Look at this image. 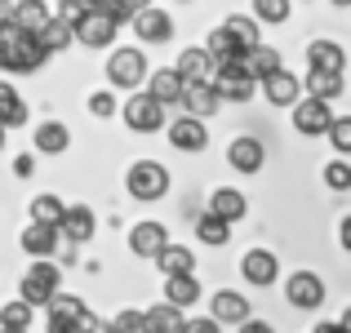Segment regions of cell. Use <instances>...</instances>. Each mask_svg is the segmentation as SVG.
Listing matches in <instances>:
<instances>
[{
	"mask_svg": "<svg viewBox=\"0 0 351 333\" xmlns=\"http://www.w3.org/2000/svg\"><path fill=\"white\" fill-rule=\"evenodd\" d=\"M67 147H71V129L62 125V120H40V125H36V151L62 156Z\"/></svg>",
	"mask_w": 351,
	"mask_h": 333,
	"instance_id": "d4e9b609",
	"label": "cell"
},
{
	"mask_svg": "<svg viewBox=\"0 0 351 333\" xmlns=\"http://www.w3.org/2000/svg\"><path fill=\"white\" fill-rule=\"evenodd\" d=\"M182 329V311L169 307V302H156V307L143 311V333H178Z\"/></svg>",
	"mask_w": 351,
	"mask_h": 333,
	"instance_id": "f1b7e54d",
	"label": "cell"
},
{
	"mask_svg": "<svg viewBox=\"0 0 351 333\" xmlns=\"http://www.w3.org/2000/svg\"><path fill=\"white\" fill-rule=\"evenodd\" d=\"M196 236H200V245H214V249H223L227 240H232V222H223V218L205 214V218L196 222Z\"/></svg>",
	"mask_w": 351,
	"mask_h": 333,
	"instance_id": "836d02e7",
	"label": "cell"
},
{
	"mask_svg": "<svg viewBox=\"0 0 351 333\" xmlns=\"http://www.w3.org/2000/svg\"><path fill=\"white\" fill-rule=\"evenodd\" d=\"M165 222H138L134 231H129V249H134L138 258H156L165 249Z\"/></svg>",
	"mask_w": 351,
	"mask_h": 333,
	"instance_id": "ffe728a7",
	"label": "cell"
},
{
	"mask_svg": "<svg viewBox=\"0 0 351 333\" xmlns=\"http://www.w3.org/2000/svg\"><path fill=\"white\" fill-rule=\"evenodd\" d=\"M214 320L218 325H240V320H249V298L245 293H232V289H218L214 293Z\"/></svg>",
	"mask_w": 351,
	"mask_h": 333,
	"instance_id": "484cf974",
	"label": "cell"
},
{
	"mask_svg": "<svg viewBox=\"0 0 351 333\" xmlns=\"http://www.w3.org/2000/svg\"><path fill=\"white\" fill-rule=\"evenodd\" d=\"M165 302L169 307H178V311H187V307H196L200 302V284H196V275H165Z\"/></svg>",
	"mask_w": 351,
	"mask_h": 333,
	"instance_id": "cb8c5ba5",
	"label": "cell"
},
{
	"mask_svg": "<svg viewBox=\"0 0 351 333\" xmlns=\"http://www.w3.org/2000/svg\"><path fill=\"white\" fill-rule=\"evenodd\" d=\"M240 333H276V329L267 325V320H254V316H249V320H240Z\"/></svg>",
	"mask_w": 351,
	"mask_h": 333,
	"instance_id": "7dc6e473",
	"label": "cell"
},
{
	"mask_svg": "<svg viewBox=\"0 0 351 333\" xmlns=\"http://www.w3.org/2000/svg\"><path fill=\"white\" fill-rule=\"evenodd\" d=\"M334 5H338V9H347V5H351V0H334Z\"/></svg>",
	"mask_w": 351,
	"mask_h": 333,
	"instance_id": "db71d44e",
	"label": "cell"
},
{
	"mask_svg": "<svg viewBox=\"0 0 351 333\" xmlns=\"http://www.w3.org/2000/svg\"><path fill=\"white\" fill-rule=\"evenodd\" d=\"M147 53L143 49H112V58H107V80H112L116 89H143V80H147Z\"/></svg>",
	"mask_w": 351,
	"mask_h": 333,
	"instance_id": "277c9868",
	"label": "cell"
},
{
	"mask_svg": "<svg viewBox=\"0 0 351 333\" xmlns=\"http://www.w3.org/2000/svg\"><path fill=\"white\" fill-rule=\"evenodd\" d=\"M89 111H94L98 120H107V116H116V98L107 94V89H98L94 98H89Z\"/></svg>",
	"mask_w": 351,
	"mask_h": 333,
	"instance_id": "ee69618b",
	"label": "cell"
},
{
	"mask_svg": "<svg viewBox=\"0 0 351 333\" xmlns=\"http://www.w3.org/2000/svg\"><path fill=\"white\" fill-rule=\"evenodd\" d=\"M116 32L120 27L112 23V18L94 14V9H85V14L71 23V36H76L80 45H89V49H103V45H116Z\"/></svg>",
	"mask_w": 351,
	"mask_h": 333,
	"instance_id": "ba28073f",
	"label": "cell"
},
{
	"mask_svg": "<svg viewBox=\"0 0 351 333\" xmlns=\"http://www.w3.org/2000/svg\"><path fill=\"white\" fill-rule=\"evenodd\" d=\"M107 333H143V311H120L107 325Z\"/></svg>",
	"mask_w": 351,
	"mask_h": 333,
	"instance_id": "b9f144b4",
	"label": "cell"
},
{
	"mask_svg": "<svg viewBox=\"0 0 351 333\" xmlns=\"http://www.w3.org/2000/svg\"><path fill=\"white\" fill-rule=\"evenodd\" d=\"M165 134H169L173 151H187V156L205 151V143H209V129H205V120H196V116H178L173 125H165Z\"/></svg>",
	"mask_w": 351,
	"mask_h": 333,
	"instance_id": "8fae6325",
	"label": "cell"
},
{
	"mask_svg": "<svg viewBox=\"0 0 351 333\" xmlns=\"http://www.w3.org/2000/svg\"><path fill=\"white\" fill-rule=\"evenodd\" d=\"M240 62H245V71H249L254 80H263V76H271V71H280V67H285V62H280V53H276L271 45H263V40H258V45H249V49L240 53Z\"/></svg>",
	"mask_w": 351,
	"mask_h": 333,
	"instance_id": "603a6c76",
	"label": "cell"
},
{
	"mask_svg": "<svg viewBox=\"0 0 351 333\" xmlns=\"http://www.w3.org/2000/svg\"><path fill=\"white\" fill-rule=\"evenodd\" d=\"M173 71L182 76V85H191V80H209V76H214V58L205 53V45H191V49L178 53Z\"/></svg>",
	"mask_w": 351,
	"mask_h": 333,
	"instance_id": "d6986e66",
	"label": "cell"
},
{
	"mask_svg": "<svg viewBox=\"0 0 351 333\" xmlns=\"http://www.w3.org/2000/svg\"><path fill=\"white\" fill-rule=\"evenodd\" d=\"M227 160H232L236 173H258V169H263V160H267V151H263L258 138H236L232 151H227Z\"/></svg>",
	"mask_w": 351,
	"mask_h": 333,
	"instance_id": "7402d4cb",
	"label": "cell"
},
{
	"mask_svg": "<svg viewBox=\"0 0 351 333\" xmlns=\"http://www.w3.org/2000/svg\"><path fill=\"white\" fill-rule=\"evenodd\" d=\"M178 103L187 107V116L205 120V116H214V111H218V94H214V85H209V80H191V85H182V98H178Z\"/></svg>",
	"mask_w": 351,
	"mask_h": 333,
	"instance_id": "ac0fdd59",
	"label": "cell"
},
{
	"mask_svg": "<svg viewBox=\"0 0 351 333\" xmlns=\"http://www.w3.org/2000/svg\"><path fill=\"white\" fill-rule=\"evenodd\" d=\"M143 85H147V94H152V98H156L160 107H173V103L182 98V76H178L173 67L147 71V80H143Z\"/></svg>",
	"mask_w": 351,
	"mask_h": 333,
	"instance_id": "2e32d148",
	"label": "cell"
},
{
	"mask_svg": "<svg viewBox=\"0 0 351 333\" xmlns=\"http://www.w3.org/2000/svg\"><path fill=\"white\" fill-rule=\"evenodd\" d=\"M293 0H254V23H285Z\"/></svg>",
	"mask_w": 351,
	"mask_h": 333,
	"instance_id": "74e56055",
	"label": "cell"
},
{
	"mask_svg": "<svg viewBox=\"0 0 351 333\" xmlns=\"http://www.w3.org/2000/svg\"><path fill=\"white\" fill-rule=\"evenodd\" d=\"M58 227H49V222H27L23 227V249L32 258H53L58 254Z\"/></svg>",
	"mask_w": 351,
	"mask_h": 333,
	"instance_id": "e0dca14e",
	"label": "cell"
},
{
	"mask_svg": "<svg viewBox=\"0 0 351 333\" xmlns=\"http://www.w3.org/2000/svg\"><path fill=\"white\" fill-rule=\"evenodd\" d=\"M0 71H18V53H14V36H9V27L0 32Z\"/></svg>",
	"mask_w": 351,
	"mask_h": 333,
	"instance_id": "7bdbcfd3",
	"label": "cell"
},
{
	"mask_svg": "<svg viewBox=\"0 0 351 333\" xmlns=\"http://www.w3.org/2000/svg\"><path fill=\"white\" fill-rule=\"evenodd\" d=\"M209 85H214L218 103H249V98L258 94V80L245 71V62H240V58L214 62V76H209Z\"/></svg>",
	"mask_w": 351,
	"mask_h": 333,
	"instance_id": "6da1fadb",
	"label": "cell"
},
{
	"mask_svg": "<svg viewBox=\"0 0 351 333\" xmlns=\"http://www.w3.org/2000/svg\"><path fill=\"white\" fill-rule=\"evenodd\" d=\"M125 187H129L134 200H160L165 191H169V169H165L160 160H138V164H129Z\"/></svg>",
	"mask_w": 351,
	"mask_h": 333,
	"instance_id": "7a4b0ae2",
	"label": "cell"
},
{
	"mask_svg": "<svg viewBox=\"0 0 351 333\" xmlns=\"http://www.w3.org/2000/svg\"><path fill=\"white\" fill-rule=\"evenodd\" d=\"M165 111H169V107H160V103H156V98L143 89V94H134V98L125 103V125L134 129V134H160V129L169 125V116H165Z\"/></svg>",
	"mask_w": 351,
	"mask_h": 333,
	"instance_id": "5b68a950",
	"label": "cell"
},
{
	"mask_svg": "<svg viewBox=\"0 0 351 333\" xmlns=\"http://www.w3.org/2000/svg\"><path fill=\"white\" fill-rule=\"evenodd\" d=\"M49 18H53V14H49V5H45V0H18L9 27H18V32H40Z\"/></svg>",
	"mask_w": 351,
	"mask_h": 333,
	"instance_id": "83f0119b",
	"label": "cell"
},
{
	"mask_svg": "<svg viewBox=\"0 0 351 333\" xmlns=\"http://www.w3.org/2000/svg\"><path fill=\"white\" fill-rule=\"evenodd\" d=\"M316 333H351L343 320H325V325H316Z\"/></svg>",
	"mask_w": 351,
	"mask_h": 333,
	"instance_id": "681fc988",
	"label": "cell"
},
{
	"mask_svg": "<svg viewBox=\"0 0 351 333\" xmlns=\"http://www.w3.org/2000/svg\"><path fill=\"white\" fill-rule=\"evenodd\" d=\"M156 267H160L165 275H187L191 267H196V258H191V249H182V245H169V240H165V249L156 254Z\"/></svg>",
	"mask_w": 351,
	"mask_h": 333,
	"instance_id": "4dcf8cb0",
	"label": "cell"
},
{
	"mask_svg": "<svg viewBox=\"0 0 351 333\" xmlns=\"http://www.w3.org/2000/svg\"><path fill=\"white\" fill-rule=\"evenodd\" d=\"M209 214H214V218H223V222H240V218L249 214L245 191H236V187H218L214 196H209Z\"/></svg>",
	"mask_w": 351,
	"mask_h": 333,
	"instance_id": "44dd1931",
	"label": "cell"
},
{
	"mask_svg": "<svg viewBox=\"0 0 351 333\" xmlns=\"http://www.w3.org/2000/svg\"><path fill=\"white\" fill-rule=\"evenodd\" d=\"M329 120H334V107L325 103V98H298L293 103V129H298L302 138H320L329 129Z\"/></svg>",
	"mask_w": 351,
	"mask_h": 333,
	"instance_id": "8992f818",
	"label": "cell"
},
{
	"mask_svg": "<svg viewBox=\"0 0 351 333\" xmlns=\"http://www.w3.org/2000/svg\"><path fill=\"white\" fill-rule=\"evenodd\" d=\"M0 333H27V329H0Z\"/></svg>",
	"mask_w": 351,
	"mask_h": 333,
	"instance_id": "11a10c76",
	"label": "cell"
},
{
	"mask_svg": "<svg viewBox=\"0 0 351 333\" xmlns=\"http://www.w3.org/2000/svg\"><path fill=\"white\" fill-rule=\"evenodd\" d=\"M205 53H209L214 62H227V58H240L245 49L236 45V36L227 32V27H218V32H209V40H205Z\"/></svg>",
	"mask_w": 351,
	"mask_h": 333,
	"instance_id": "d6a6232c",
	"label": "cell"
},
{
	"mask_svg": "<svg viewBox=\"0 0 351 333\" xmlns=\"http://www.w3.org/2000/svg\"><path fill=\"white\" fill-rule=\"evenodd\" d=\"M5 134H9V129H5V125H0V151H5Z\"/></svg>",
	"mask_w": 351,
	"mask_h": 333,
	"instance_id": "f5cc1de1",
	"label": "cell"
},
{
	"mask_svg": "<svg viewBox=\"0 0 351 333\" xmlns=\"http://www.w3.org/2000/svg\"><path fill=\"white\" fill-rule=\"evenodd\" d=\"M94 231H98V218L89 205H62L58 236H67L71 245H85V240H94Z\"/></svg>",
	"mask_w": 351,
	"mask_h": 333,
	"instance_id": "4fadbf2b",
	"label": "cell"
},
{
	"mask_svg": "<svg viewBox=\"0 0 351 333\" xmlns=\"http://www.w3.org/2000/svg\"><path fill=\"white\" fill-rule=\"evenodd\" d=\"M223 27L236 36V45H240V49H249V45H258V40H263V36H258V23H254V18H245V14H232Z\"/></svg>",
	"mask_w": 351,
	"mask_h": 333,
	"instance_id": "d590c367",
	"label": "cell"
},
{
	"mask_svg": "<svg viewBox=\"0 0 351 333\" xmlns=\"http://www.w3.org/2000/svg\"><path fill=\"white\" fill-rule=\"evenodd\" d=\"M58 284H62V275H58V267L49 262V258H36L32 267H27V275H23V302L27 307H45V302L58 293Z\"/></svg>",
	"mask_w": 351,
	"mask_h": 333,
	"instance_id": "3957f363",
	"label": "cell"
},
{
	"mask_svg": "<svg viewBox=\"0 0 351 333\" xmlns=\"http://www.w3.org/2000/svg\"><path fill=\"white\" fill-rule=\"evenodd\" d=\"M45 307H49V320H45L49 333H76L80 316H85V302H80L76 293H53Z\"/></svg>",
	"mask_w": 351,
	"mask_h": 333,
	"instance_id": "30bf717a",
	"label": "cell"
},
{
	"mask_svg": "<svg viewBox=\"0 0 351 333\" xmlns=\"http://www.w3.org/2000/svg\"><path fill=\"white\" fill-rule=\"evenodd\" d=\"M80 14H85V9H80V0H58V14H53V18H62V23H76Z\"/></svg>",
	"mask_w": 351,
	"mask_h": 333,
	"instance_id": "bcb514c9",
	"label": "cell"
},
{
	"mask_svg": "<svg viewBox=\"0 0 351 333\" xmlns=\"http://www.w3.org/2000/svg\"><path fill=\"white\" fill-rule=\"evenodd\" d=\"M178 333H223V325H218L214 316H205V320H182Z\"/></svg>",
	"mask_w": 351,
	"mask_h": 333,
	"instance_id": "f6af8a7d",
	"label": "cell"
},
{
	"mask_svg": "<svg viewBox=\"0 0 351 333\" xmlns=\"http://www.w3.org/2000/svg\"><path fill=\"white\" fill-rule=\"evenodd\" d=\"M0 125H5V129L27 125V103L14 94V85H9V80H0Z\"/></svg>",
	"mask_w": 351,
	"mask_h": 333,
	"instance_id": "1f68e13d",
	"label": "cell"
},
{
	"mask_svg": "<svg viewBox=\"0 0 351 333\" xmlns=\"http://www.w3.org/2000/svg\"><path fill=\"white\" fill-rule=\"evenodd\" d=\"M32 311L36 307H27L23 298L5 302V307H0V329H32Z\"/></svg>",
	"mask_w": 351,
	"mask_h": 333,
	"instance_id": "8d00e7d4",
	"label": "cell"
},
{
	"mask_svg": "<svg viewBox=\"0 0 351 333\" xmlns=\"http://www.w3.org/2000/svg\"><path fill=\"white\" fill-rule=\"evenodd\" d=\"M240 275H245L249 284H258V289H267V284H276V275H280V258H276L271 249H249V254L240 258Z\"/></svg>",
	"mask_w": 351,
	"mask_h": 333,
	"instance_id": "7c38bea8",
	"label": "cell"
},
{
	"mask_svg": "<svg viewBox=\"0 0 351 333\" xmlns=\"http://www.w3.org/2000/svg\"><path fill=\"white\" fill-rule=\"evenodd\" d=\"M307 67H316V71H343L347 67L343 45H334V40H311L307 45Z\"/></svg>",
	"mask_w": 351,
	"mask_h": 333,
	"instance_id": "4316f807",
	"label": "cell"
},
{
	"mask_svg": "<svg viewBox=\"0 0 351 333\" xmlns=\"http://www.w3.org/2000/svg\"><path fill=\"white\" fill-rule=\"evenodd\" d=\"M36 36H40V45H45L49 53H53V49H67V45L76 40V36H71V23H62V18H49V23H45Z\"/></svg>",
	"mask_w": 351,
	"mask_h": 333,
	"instance_id": "e575fe53",
	"label": "cell"
},
{
	"mask_svg": "<svg viewBox=\"0 0 351 333\" xmlns=\"http://www.w3.org/2000/svg\"><path fill=\"white\" fill-rule=\"evenodd\" d=\"M258 89L267 94V103H271V107H293L302 98V80L293 76V71H285V67L271 71V76H263V80H258Z\"/></svg>",
	"mask_w": 351,
	"mask_h": 333,
	"instance_id": "5bb4252c",
	"label": "cell"
},
{
	"mask_svg": "<svg viewBox=\"0 0 351 333\" xmlns=\"http://www.w3.org/2000/svg\"><path fill=\"white\" fill-rule=\"evenodd\" d=\"M285 298L298 311H316L320 302H325V280H320L316 271H293L289 280H285Z\"/></svg>",
	"mask_w": 351,
	"mask_h": 333,
	"instance_id": "52a82bcc",
	"label": "cell"
},
{
	"mask_svg": "<svg viewBox=\"0 0 351 333\" xmlns=\"http://www.w3.org/2000/svg\"><path fill=\"white\" fill-rule=\"evenodd\" d=\"M14 173H18V178H32V173H36V160H32V156H18V160H14Z\"/></svg>",
	"mask_w": 351,
	"mask_h": 333,
	"instance_id": "c3c4849f",
	"label": "cell"
},
{
	"mask_svg": "<svg viewBox=\"0 0 351 333\" xmlns=\"http://www.w3.org/2000/svg\"><path fill=\"white\" fill-rule=\"evenodd\" d=\"M325 134H329V143H334V151H338V156H347V151H351V116H334Z\"/></svg>",
	"mask_w": 351,
	"mask_h": 333,
	"instance_id": "ab89813d",
	"label": "cell"
},
{
	"mask_svg": "<svg viewBox=\"0 0 351 333\" xmlns=\"http://www.w3.org/2000/svg\"><path fill=\"white\" fill-rule=\"evenodd\" d=\"M325 187L329 191H347L351 187V164L347 160H329L325 164Z\"/></svg>",
	"mask_w": 351,
	"mask_h": 333,
	"instance_id": "60d3db41",
	"label": "cell"
},
{
	"mask_svg": "<svg viewBox=\"0 0 351 333\" xmlns=\"http://www.w3.org/2000/svg\"><path fill=\"white\" fill-rule=\"evenodd\" d=\"M120 5H125L129 14H134V9H147V5H152V0H120Z\"/></svg>",
	"mask_w": 351,
	"mask_h": 333,
	"instance_id": "816d5d0a",
	"label": "cell"
},
{
	"mask_svg": "<svg viewBox=\"0 0 351 333\" xmlns=\"http://www.w3.org/2000/svg\"><path fill=\"white\" fill-rule=\"evenodd\" d=\"M302 94L311 98H325V103H334L338 94H343V71H307V80H302Z\"/></svg>",
	"mask_w": 351,
	"mask_h": 333,
	"instance_id": "f546056e",
	"label": "cell"
},
{
	"mask_svg": "<svg viewBox=\"0 0 351 333\" xmlns=\"http://www.w3.org/2000/svg\"><path fill=\"white\" fill-rule=\"evenodd\" d=\"M9 36H14L18 71H40V67H45V58H49V49L40 45V36H36V32H18V27H9Z\"/></svg>",
	"mask_w": 351,
	"mask_h": 333,
	"instance_id": "9a60e30c",
	"label": "cell"
},
{
	"mask_svg": "<svg viewBox=\"0 0 351 333\" xmlns=\"http://www.w3.org/2000/svg\"><path fill=\"white\" fill-rule=\"evenodd\" d=\"M62 218V200L58 196H36L32 200V222H49V227H58Z\"/></svg>",
	"mask_w": 351,
	"mask_h": 333,
	"instance_id": "f35d334b",
	"label": "cell"
},
{
	"mask_svg": "<svg viewBox=\"0 0 351 333\" xmlns=\"http://www.w3.org/2000/svg\"><path fill=\"white\" fill-rule=\"evenodd\" d=\"M9 18H14V0H0V32L9 27Z\"/></svg>",
	"mask_w": 351,
	"mask_h": 333,
	"instance_id": "f907efd6",
	"label": "cell"
},
{
	"mask_svg": "<svg viewBox=\"0 0 351 333\" xmlns=\"http://www.w3.org/2000/svg\"><path fill=\"white\" fill-rule=\"evenodd\" d=\"M129 23H134V36L143 45H165V40H173V18L165 14V9H134V18H129Z\"/></svg>",
	"mask_w": 351,
	"mask_h": 333,
	"instance_id": "9c48e42d",
	"label": "cell"
}]
</instances>
